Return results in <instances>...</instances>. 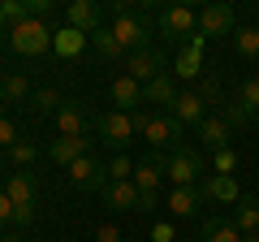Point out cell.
Masks as SVG:
<instances>
[{
  "instance_id": "cell-23",
  "label": "cell",
  "mask_w": 259,
  "mask_h": 242,
  "mask_svg": "<svg viewBox=\"0 0 259 242\" xmlns=\"http://www.w3.org/2000/svg\"><path fill=\"white\" fill-rule=\"evenodd\" d=\"M199 238L203 242H242V233L233 229V221H225V216H203Z\"/></svg>"
},
{
  "instance_id": "cell-21",
  "label": "cell",
  "mask_w": 259,
  "mask_h": 242,
  "mask_svg": "<svg viewBox=\"0 0 259 242\" xmlns=\"http://www.w3.org/2000/svg\"><path fill=\"white\" fill-rule=\"evenodd\" d=\"M229 134H233V130L225 126V117H221V112H216V117H207L203 126H199V139H203V147L212 151V156L229 147Z\"/></svg>"
},
{
  "instance_id": "cell-15",
  "label": "cell",
  "mask_w": 259,
  "mask_h": 242,
  "mask_svg": "<svg viewBox=\"0 0 259 242\" xmlns=\"http://www.w3.org/2000/svg\"><path fill=\"white\" fill-rule=\"evenodd\" d=\"M5 195H9V204H13V212L18 208H26V212H35V204H39V182L22 169V173H13L9 177V186H5Z\"/></svg>"
},
{
  "instance_id": "cell-13",
  "label": "cell",
  "mask_w": 259,
  "mask_h": 242,
  "mask_svg": "<svg viewBox=\"0 0 259 242\" xmlns=\"http://www.w3.org/2000/svg\"><path fill=\"white\" fill-rule=\"evenodd\" d=\"M199 190H203V204H238V199H242L238 177H225V173L203 177V182H199Z\"/></svg>"
},
{
  "instance_id": "cell-32",
  "label": "cell",
  "mask_w": 259,
  "mask_h": 242,
  "mask_svg": "<svg viewBox=\"0 0 259 242\" xmlns=\"http://www.w3.org/2000/svg\"><path fill=\"white\" fill-rule=\"evenodd\" d=\"M212 165H216V173H225V177H233V169H238V151H233V147H225V151H216V156H212Z\"/></svg>"
},
{
  "instance_id": "cell-41",
  "label": "cell",
  "mask_w": 259,
  "mask_h": 242,
  "mask_svg": "<svg viewBox=\"0 0 259 242\" xmlns=\"http://www.w3.org/2000/svg\"><path fill=\"white\" fill-rule=\"evenodd\" d=\"M182 48H186V52H194V56H203V48H207V39H203V35H190V39H186Z\"/></svg>"
},
{
  "instance_id": "cell-26",
  "label": "cell",
  "mask_w": 259,
  "mask_h": 242,
  "mask_svg": "<svg viewBox=\"0 0 259 242\" xmlns=\"http://www.w3.org/2000/svg\"><path fill=\"white\" fill-rule=\"evenodd\" d=\"M30 83L22 74H9V78H0V100H30Z\"/></svg>"
},
{
  "instance_id": "cell-9",
  "label": "cell",
  "mask_w": 259,
  "mask_h": 242,
  "mask_svg": "<svg viewBox=\"0 0 259 242\" xmlns=\"http://www.w3.org/2000/svg\"><path fill=\"white\" fill-rule=\"evenodd\" d=\"M69 182H74L78 190H104L108 186V165L95 160V156H82V160L69 165Z\"/></svg>"
},
{
  "instance_id": "cell-47",
  "label": "cell",
  "mask_w": 259,
  "mask_h": 242,
  "mask_svg": "<svg viewBox=\"0 0 259 242\" xmlns=\"http://www.w3.org/2000/svg\"><path fill=\"white\" fill-rule=\"evenodd\" d=\"M255 130H259V117H255Z\"/></svg>"
},
{
  "instance_id": "cell-5",
  "label": "cell",
  "mask_w": 259,
  "mask_h": 242,
  "mask_svg": "<svg viewBox=\"0 0 259 242\" xmlns=\"http://www.w3.org/2000/svg\"><path fill=\"white\" fill-rule=\"evenodd\" d=\"M164 65H168V56L160 52V48H147V52H130V56H125V74L134 78V83H139V87H147L151 78L168 74Z\"/></svg>"
},
{
  "instance_id": "cell-36",
  "label": "cell",
  "mask_w": 259,
  "mask_h": 242,
  "mask_svg": "<svg viewBox=\"0 0 259 242\" xmlns=\"http://www.w3.org/2000/svg\"><path fill=\"white\" fill-rule=\"evenodd\" d=\"M13 143H18V126L9 117H0V147H13Z\"/></svg>"
},
{
  "instance_id": "cell-20",
  "label": "cell",
  "mask_w": 259,
  "mask_h": 242,
  "mask_svg": "<svg viewBox=\"0 0 259 242\" xmlns=\"http://www.w3.org/2000/svg\"><path fill=\"white\" fill-rule=\"evenodd\" d=\"M233 229L246 238V233H259V199L255 195H242L233 204Z\"/></svg>"
},
{
  "instance_id": "cell-7",
  "label": "cell",
  "mask_w": 259,
  "mask_h": 242,
  "mask_svg": "<svg viewBox=\"0 0 259 242\" xmlns=\"http://www.w3.org/2000/svg\"><path fill=\"white\" fill-rule=\"evenodd\" d=\"M233 9L229 5H203L199 9V35L212 44V39H225V35H233Z\"/></svg>"
},
{
  "instance_id": "cell-18",
  "label": "cell",
  "mask_w": 259,
  "mask_h": 242,
  "mask_svg": "<svg viewBox=\"0 0 259 242\" xmlns=\"http://www.w3.org/2000/svg\"><path fill=\"white\" fill-rule=\"evenodd\" d=\"M48 156L56 160V165H74V160L91 156V139H52V147H48Z\"/></svg>"
},
{
  "instance_id": "cell-17",
  "label": "cell",
  "mask_w": 259,
  "mask_h": 242,
  "mask_svg": "<svg viewBox=\"0 0 259 242\" xmlns=\"http://www.w3.org/2000/svg\"><path fill=\"white\" fill-rule=\"evenodd\" d=\"M139 199H143V190L134 182H108L104 186V204L112 212H139Z\"/></svg>"
},
{
  "instance_id": "cell-22",
  "label": "cell",
  "mask_w": 259,
  "mask_h": 242,
  "mask_svg": "<svg viewBox=\"0 0 259 242\" xmlns=\"http://www.w3.org/2000/svg\"><path fill=\"white\" fill-rule=\"evenodd\" d=\"M87 44H91V35H82V30H74V26H61V30L52 35V52L65 56V61H69V56H78Z\"/></svg>"
},
{
  "instance_id": "cell-4",
  "label": "cell",
  "mask_w": 259,
  "mask_h": 242,
  "mask_svg": "<svg viewBox=\"0 0 259 242\" xmlns=\"http://www.w3.org/2000/svg\"><path fill=\"white\" fill-rule=\"evenodd\" d=\"M95 134H100L104 147H112V156H117V151H125L130 143H134V121H130V112L108 108L104 117H95Z\"/></svg>"
},
{
  "instance_id": "cell-29",
  "label": "cell",
  "mask_w": 259,
  "mask_h": 242,
  "mask_svg": "<svg viewBox=\"0 0 259 242\" xmlns=\"http://www.w3.org/2000/svg\"><path fill=\"white\" fill-rule=\"evenodd\" d=\"M238 104L250 112V117H259V78H246V83L238 87Z\"/></svg>"
},
{
  "instance_id": "cell-30",
  "label": "cell",
  "mask_w": 259,
  "mask_h": 242,
  "mask_svg": "<svg viewBox=\"0 0 259 242\" xmlns=\"http://www.w3.org/2000/svg\"><path fill=\"white\" fill-rule=\"evenodd\" d=\"M221 117H225V126H229V130H246L250 121H255V117H250V112L242 108L238 100H229V104H225V112H221Z\"/></svg>"
},
{
  "instance_id": "cell-16",
  "label": "cell",
  "mask_w": 259,
  "mask_h": 242,
  "mask_svg": "<svg viewBox=\"0 0 259 242\" xmlns=\"http://www.w3.org/2000/svg\"><path fill=\"white\" fill-rule=\"evenodd\" d=\"M164 208L173 216H182V221H186V216H199V208H203V190H199V186H173L168 199H164Z\"/></svg>"
},
{
  "instance_id": "cell-2",
  "label": "cell",
  "mask_w": 259,
  "mask_h": 242,
  "mask_svg": "<svg viewBox=\"0 0 259 242\" xmlns=\"http://www.w3.org/2000/svg\"><path fill=\"white\" fill-rule=\"evenodd\" d=\"M52 35L56 30H48L39 18H26V22H18V26H9V44H13V52H22V56L48 52V48H52Z\"/></svg>"
},
{
  "instance_id": "cell-12",
  "label": "cell",
  "mask_w": 259,
  "mask_h": 242,
  "mask_svg": "<svg viewBox=\"0 0 259 242\" xmlns=\"http://www.w3.org/2000/svg\"><path fill=\"white\" fill-rule=\"evenodd\" d=\"M87 126H91V117L82 112L78 100H65L56 108V130H61V139H87Z\"/></svg>"
},
{
  "instance_id": "cell-33",
  "label": "cell",
  "mask_w": 259,
  "mask_h": 242,
  "mask_svg": "<svg viewBox=\"0 0 259 242\" xmlns=\"http://www.w3.org/2000/svg\"><path fill=\"white\" fill-rule=\"evenodd\" d=\"M0 13H5V22H9V26L26 22V5H18V0H0Z\"/></svg>"
},
{
  "instance_id": "cell-39",
  "label": "cell",
  "mask_w": 259,
  "mask_h": 242,
  "mask_svg": "<svg viewBox=\"0 0 259 242\" xmlns=\"http://www.w3.org/2000/svg\"><path fill=\"white\" fill-rule=\"evenodd\" d=\"M151 242H177V229H173V225H156V229H151Z\"/></svg>"
},
{
  "instance_id": "cell-6",
  "label": "cell",
  "mask_w": 259,
  "mask_h": 242,
  "mask_svg": "<svg viewBox=\"0 0 259 242\" xmlns=\"http://www.w3.org/2000/svg\"><path fill=\"white\" fill-rule=\"evenodd\" d=\"M168 177H173V186H199V177H203L199 151H190V147L168 151Z\"/></svg>"
},
{
  "instance_id": "cell-45",
  "label": "cell",
  "mask_w": 259,
  "mask_h": 242,
  "mask_svg": "<svg viewBox=\"0 0 259 242\" xmlns=\"http://www.w3.org/2000/svg\"><path fill=\"white\" fill-rule=\"evenodd\" d=\"M5 26H9V22H5V13H0V35H5Z\"/></svg>"
},
{
  "instance_id": "cell-44",
  "label": "cell",
  "mask_w": 259,
  "mask_h": 242,
  "mask_svg": "<svg viewBox=\"0 0 259 242\" xmlns=\"http://www.w3.org/2000/svg\"><path fill=\"white\" fill-rule=\"evenodd\" d=\"M242 242H259V233H246V238H242Z\"/></svg>"
},
{
  "instance_id": "cell-14",
  "label": "cell",
  "mask_w": 259,
  "mask_h": 242,
  "mask_svg": "<svg viewBox=\"0 0 259 242\" xmlns=\"http://www.w3.org/2000/svg\"><path fill=\"white\" fill-rule=\"evenodd\" d=\"M65 18H69V26H74V30L95 35V30L104 26V5H95V0H74V5L65 9Z\"/></svg>"
},
{
  "instance_id": "cell-3",
  "label": "cell",
  "mask_w": 259,
  "mask_h": 242,
  "mask_svg": "<svg viewBox=\"0 0 259 242\" xmlns=\"http://www.w3.org/2000/svg\"><path fill=\"white\" fill-rule=\"evenodd\" d=\"M160 35L168 44H186L190 35H199V9H190V5H168V9H160Z\"/></svg>"
},
{
  "instance_id": "cell-24",
  "label": "cell",
  "mask_w": 259,
  "mask_h": 242,
  "mask_svg": "<svg viewBox=\"0 0 259 242\" xmlns=\"http://www.w3.org/2000/svg\"><path fill=\"white\" fill-rule=\"evenodd\" d=\"M91 48H95L100 56H108V61H117V56H125V48L117 44V35H112V26H100V30H95V35H91Z\"/></svg>"
},
{
  "instance_id": "cell-35",
  "label": "cell",
  "mask_w": 259,
  "mask_h": 242,
  "mask_svg": "<svg viewBox=\"0 0 259 242\" xmlns=\"http://www.w3.org/2000/svg\"><path fill=\"white\" fill-rule=\"evenodd\" d=\"M9 151H13V160H18V165H22V169H26V165H30V160H35V156H39V151H35V147H30V143H13V147H9Z\"/></svg>"
},
{
  "instance_id": "cell-1",
  "label": "cell",
  "mask_w": 259,
  "mask_h": 242,
  "mask_svg": "<svg viewBox=\"0 0 259 242\" xmlns=\"http://www.w3.org/2000/svg\"><path fill=\"white\" fill-rule=\"evenodd\" d=\"M112 35H117V44L125 48V56L130 52H147V39H151V26H147V18H139V9L134 5H125V0H117L112 5Z\"/></svg>"
},
{
  "instance_id": "cell-37",
  "label": "cell",
  "mask_w": 259,
  "mask_h": 242,
  "mask_svg": "<svg viewBox=\"0 0 259 242\" xmlns=\"http://www.w3.org/2000/svg\"><path fill=\"white\" fill-rule=\"evenodd\" d=\"M48 13H52V0H26V18H39V22H44Z\"/></svg>"
},
{
  "instance_id": "cell-43",
  "label": "cell",
  "mask_w": 259,
  "mask_h": 242,
  "mask_svg": "<svg viewBox=\"0 0 259 242\" xmlns=\"http://www.w3.org/2000/svg\"><path fill=\"white\" fill-rule=\"evenodd\" d=\"M0 242H26V238H18V233H9V238H0Z\"/></svg>"
},
{
  "instance_id": "cell-34",
  "label": "cell",
  "mask_w": 259,
  "mask_h": 242,
  "mask_svg": "<svg viewBox=\"0 0 259 242\" xmlns=\"http://www.w3.org/2000/svg\"><path fill=\"white\" fill-rule=\"evenodd\" d=\"M199 95H203V104H221V83H216L212 74H203V87H199Z\"/></svg>"
},
{
  "instance_id": "cell-27",
  "label": "cell",
  "mask_w": 259,
  "mask_h": 242,
  "mask_svg": "<svg viewBox=\"0 0 259 242\" xmlns=\"http://www.w3.org/2000/svg\"><path fill=\"white\" fill-rule=\"evenodd\" d=\"M233 48H238L242 56H259V30L255 26H238L233 30Z\"/></svg>"
},
{
  "instance_id": "cell-46",
  "label": "cell",
  "mask_w": 259,
  "mask_h": 242,
  "mask_svg": "<svg viewBox=\"0 0 259 242\" xmlns=\"http://www.w3.org/2000/svg\"><path fill=\"white\" fill-rule=\"evenodd\" d=\"M182 242H203V238H182Z\"/></svg>"
},
{
  "instance_id": "cell-19",
  "label": "cell",
  "mask_w": 259,
  "mask_h": 242,
  "mask_svg": "<svg viewBox=\"0 0 259 242\" xmlns=\"http://www.w3.org/2000/svg\"><path fill=\"white\" fill-rule=\"evenodd\" d=\"M173 100H177V78H173V69L160 74V78H151V83L143 87V104H160V108H168Z\"/></svg>"
},
{
  "instance_id": "cell-40",
  "label": "cell",
  "mask_w": 259,
  "mask_h": 242,
  "mask_svg": "<svg viewBox=\"0 0 259 242\" xmlns=\"http://www.w3.org/2000/svg\"><path fill=\"white\" fill-rule=\"evenodd\" d=\"M9 221H13V204H9V195L0 190V229H5Z\"/></svg>"
},
{
  "instance_id": "cell-38",
  "label": "cell",
  "mask_w": 259,
  "mask_h": 242,
  "mask_svg": "<svg viewBox=\"0 0 259 242\" xmlns=\"http://www.w3.org/2000/svg\"><path fill=\"white\" fill-rule=\"evenodd\" d=\"M95 242H125V238H121L117 225H100V229H95Z\"/></svg>"
},
{
  "instance_id": "cell-11",
  "label": "cell",
  "mask_w": 259,
  "mask_h": 242,
  "mask_svg": "<svg viewBox=\"0 0 259 242\" xmlns=\"http://www.w3.org/2000/svg\"><path fill=\"white\" fill-rule=\"evenodd\" d=\"M108 100H112V108H117V112H139L143 108V87L134 83L130 74H121V78H112V83H108Z\"/></svg>"
},
{
  "instance_id": "cell-25",
  "label": "cell",
  "mask_w": 259,
  "mask_h": 242,
  "mask_svg": "<svg viewBox=\"0 0 259 242\" xmlns=\"http://www.w3.org/2000/svg\"><path fill=\"white\" fill-rule=\"evenodd\" d=\"M203 74V56H194V52H177V61H173V78H199Z\"/></svg>"
},
{
  "instance_id": "cell-10",
  "label": "cell",
  "mask_w": 259,
  "mask_h": 242,
  "mask_svg": "<svg viewBox=\"0 0 259 242\" xmlns=\"http://www.w3.org/2000/svg\"><path fill=\"white\" fill-rule=\"evenodd\" d=\"M168 177V156H160V151H151V156H143V160H134V186L147 195V190H156L160 182Z\"/></svg>"
},
{
  "instance_id": "cell-42",
  "label": "cell",
  "mask_w": 259,
  "mask_h": 242,
  "mask_svg": "<svg viewBox=\"0 0 259 242\" xmlns=\"http://www.w3.org/2000/svg\"><path fill=\"white\" fill-rule=\"evenodd\" d=\"M156 204H160V195H156V190H147V195L139 199V212H151V208H156Z\"/></svg>"
},
{
  "instance_id": "cell-31",
  "label": "cell",
  "mask_w": 259,
  "mask_h": 242,
  "mask_svg": "<svg viewBox=\"0 0 259 242\" xmlns=\"http://www.w3.org/2000/svg\"><path fill=\"white\" fill-rule=\"evenodd\" d=\"M134 177V160L125 156V151H117V156L108 160V182H130Z\"/></svg>"
},
{
  "instance_id": "cell-28",
  "label": "cell",
  "mask_w": 259,
  "mask_h": 242,
  "mask_svg": "<svg viewBox=\"0 0 259 242\" xmlns=\"http://www.w3.org/2000/svg\"><path fill=\"white\" fill-rule=\"evenodd\" d=\"M26 104H30V108H35V112H56V108H61V104H65V100H61V95H56V91H52V87H39V91H35V95H30V100H26Z\"/></svg>"
},
{
  "instance_id": "cell-8",
  "label": "cell",
  "mask_w": 259,
  "mask_h": 242,
  "mask_svg": "<svg viewBox=\"0 0 259 242\" xmlns=\"http://www.w3.org/2000/svg\"><path fill=\"white\" fill-rule=\"evenodd\" d=\"M168 117H177L182 121V126H194V130H199V126H203L207 117H212V112H207V104H203V95L199 91H177V100L168 104Z\"/></svg>"
}]
</instances>
